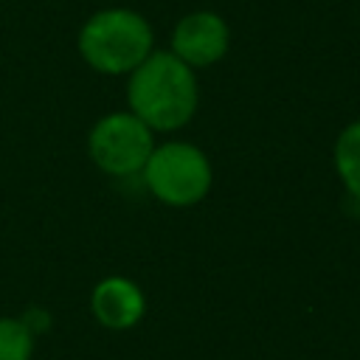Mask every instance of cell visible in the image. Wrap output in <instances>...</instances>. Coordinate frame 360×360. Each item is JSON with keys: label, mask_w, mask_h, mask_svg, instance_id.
<instances>
[{"label": "cell", "mask_w": 360, "mask_h": 360, "mask_svg": "<svg viewBox=\"0 0 360 360\" xmlns=\"http://www.w3.org/2000/svg\"><path fill=\"white\" fill-rule=\"evenodd\" d=\"M141 174L152 197L172 208L197 205L214 183L211 160L200 146L186 141H169L163 146H155Z\"/></svg>", "instance_id": "3957f363"}, {"label": "cell", "mask_w": 360, "mask_h": 360, "mask_svg": "<svg viewBox=\"0 0 360 360\" xmlns=\"http://www.w3.org/2000/svg\"><path fill=\"white\" fill-rule=\"evenodd\" d=\"M90 312L101 326L112 332H124V329H132L143 318L146 298L132 278L107 276L90 292Z\"/></svg>", "instance_id": "8992f818"}, {"label": "cell", "mask_w": 360, "mask_h": 360, "mask_svg": "<svg viewBox=\"0 0 360 360\" xmlns=\"http://www.w3.org/2000/svg\"><path fill=\"white\" fill-rule=\"evenodd\" d=\"M34 332L22 318H0V360H31Z\"/></svg>", "instance_id": "ba28073f"}, {"label": "cell", "mask_w": 360, "mask_h": 360, "mask_svg": "<svg viewBox=\"0 0 360 360\" xmlns=\"http://www.w3.org/2000/svg\"><path fill=\"white\" fill-rule=\"evenodd\" d=\"M152 149V129L132 112H110L98 118L87 138L90 160L112 177H129L141 172Z\"/></svg>", "instance_id": "277c9868"}, {"label": "cell", "mask_w": 360, "mask_h": 360, "mask_svg": "<svg viewBox=\"0 0 360 360\" xmlns=\"http://www.w3.org/2000/svg\"><path fill=\"white\" fill-rule=\"evenodd\" d=\"M127 101L152 132L180 129L197 112V76L172 51H152L129 73Z\"/></svg>", "instance_id": "6da1fadb"}, {"label": "cell", "mask_w": 360, "mask_h": 360, "mask_svg": "<svg viewBox=\"0 0 360 360\" xmlns=\"http://www.w3.org/2000/svg\"><path fill=\"white\" fill-rule=\"evenodd\" d=\"M155 45L152 25L132 8H101L79 31V53L107 76L132 73Z\"/></svg>", "instance_id": "7a4b0ae2"}, {"label": "cell", "mask_w": 360, "mask_h": 360, "mask_svg": "<svg viewBox=\"0 0 360 360\" xmlns=\"http://www.w3.org/2000/svg\"><path fill=\"white\" fill-rule=\"evenodd\" d=\"M228 22L214 11H191L172 31V53L194 68H208L228 53Z\"/></svg>", "instance_id": "5b68a950"}, {"label": "cell", "mask_w": 360, "mask_h": 360, "mask_svg": "<svg viewBox=\"0 0 360 360\" xmlns=\"http://www.w3.org/2000/svg\"><path fill=\"white\" fill-rule=\"evenodd\" d=\"M335 169L346 191L360 202V121H352L335 141Z\"/></svg>", "instance_id": "52a82bcc"}]
</instances>
